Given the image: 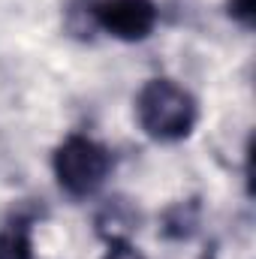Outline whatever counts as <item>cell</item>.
<instances>
[{
    "instance_id": "1",
    "label": "cell",
    "mask_w": 256,
    "mask_h": 259,
    "mask_svg": "<svg viewBox=\"0 0 256 259\" xmlns=\"http://www.w3.org/2000/svg\"><path fill=\"white\" fill-rule=\"evenodd\" d=\"M136 121L148 139L169 145L193 133L199 121V106L190 91H184L172 78H151L136 97Z\"/></svg>"
},
{
    "instance_id": "2",
    "label": "cell",
    "mask_w": 256,
    "mask_h": 259,
    "mask_svg": "<svg viewBox=\"0 0 256 259\" xmlns=\"http://www.w3.org/2000/svg\"><path fill=\"white\" fill-rule=\"evenodd\" d=\"M112 166H115L112 151L81 133L66 136L52 154V169H55L58 187L72 199L94 196L106 184Z\"/></svg>"
},
{
    "instance_id": "3",
    "label": "cell",
    "mask_w": 256,
    "mask_h": 259,
    "mask_svg": "<svg viewBox=\"0 0 256 259\" xmlns=\"http://www.w3.org/2000/svg\"><path fill=\"white\" fill-rule=\"evenodd\" d=\"M88 27H97L121 42H142L154 33L160 9L154 0H88L81 9Z\"/></svg>"
},
{
    "instance_id": "4",
    "label": "cell",
    "mask_w": 256,
    "mask_h": 259,
    "mask_svg": "<svg viewBox=\"0 0 256 259\" xmlns=\"http://www.w3.org/2000/svg\"><path fill=\"white\" fill-rule=\"evenodd\" d=\"M0 259H36L33 238H30V220H12L0 229Z\"/></svg>"
},
{
    "instance_id": "5",
    "label": "cell",
    "mask_w": 256,
    "mask_h": 259,
    "mask_svg": "<svg viewBox=\"0 0 256 259\" xmlns=\"http://www.w3.org/2000/svg\"><path fill=\"white\" fill-rule=\"evenodd\" d=\"M133 223H136V217H133V211L127 208V202H124V199H115V202H109V205L100 211V217H97V232H100L106 241H118V238H127V232L133 229Z\"/></svg>"
},
{
    "instance_id": "6",
    "label": "cell",
    "mask_w": 256,
    "mask_h": 259,
    "mask_svg": "<svg viewBox=\"0 0 256 259\" xmlns=\"http://www.w3.org/2000/svg\"><path fill=\"white\" fill-rule=\"evenodd\" d=\"M199 223V205L196 202H178L163 214V235L169 238H190Z\"/></svg>"
},
{
    "instance_id": "7",
    "label": "cell",
    "mask_w": 256,
    "mask_h": 259,
    "mask_svg": "<svg viewBox=\"0 0 256 259\" xmlns=\"http://www.w3.org/2000/svg\"><path fill=\"white\" fill-rule=\"evenodd\" d=\"M226 15L241 24L244 30H253L256 24V0H226Z\"/></svg>"
},
{
    "instance_id": "8",
    "label": "cell",
    "mask_w": 256,
    "mask_h": 259,
    "mask_svg": "<svg viewBox=\"0 0 256 259\" xmlns=\"http://www.w3.org/2000/svg\"><path fill=\"white\" fill-rule=\"evenodd\" d=\"M103 259H145L127 238H118V241H109V250Z\"/></svg>"
}]
</instances>
